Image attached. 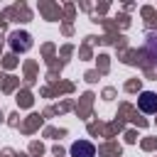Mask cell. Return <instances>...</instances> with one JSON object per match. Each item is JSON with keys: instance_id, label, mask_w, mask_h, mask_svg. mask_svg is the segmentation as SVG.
Segmentation results:
<instances>
[{"instance_id": "3957f363", "label": "cell", "mask_w": 157, "mask_h": 157, "mask_svg": "<svg viewBox=\"0 0 157 157\" xmlns=\"http://www.w3.org/2000/svg\"><path fill=\"white\" fill-rule=\"evenodd\" d=\"M93 155H96V147L88 140H78L71 145V157H93Z\"/></svg>"}, {"instance_id": "6da1fadb", "label": "cell", "mask_w": 157, "mask_h": 157, "mask_svg": "<svg viewBox=\"0 0 157 157\" xmlns=\"http://www.w3.org/2000/svg\"><path fill=\"white\" fill-rule=\"evenodd\" d=\"M137 108H140L142 113H147V115L157 113V93H152V91H142V93L137 96Z\"/></svg>"}, {"instance_id": "7a4b0ae2", "label": "cell", "mask_w": 157, "mask_h": 157, "mask_svg": "<svg viewBox=\"0 0 157 157\" xmlns=\"http://www.w3.org/2000/svg\"><path fill=\"white\" fill-rule=\"evenodd\" d=\"M10 47H12V52H27L32 47V37L27 32H12L10 34Z\"/></svg>"}]
</instances>
